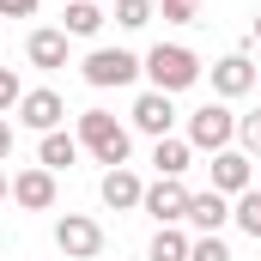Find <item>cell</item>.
<instances>
[{"mask_svg": "<svg viewBox=\"0 0 261 261\" xmlns=\"http://www.w3.org/2000/svg\"><path fill=\"white\" fill-rule=\"evenodd\" d=\"M152 18H158L152 0H116V24H122V31H146Z\"/></svg>", "mask_w": 261, "mask_h": 261, "instance_id": "obj_19", "label": "cell"}, {"mask_svg": "<svg viewBox=\"0 0 261 261\" xmlns=\"http://www.w3.org/2000/svg\"><path fill=\"white\" fill-rule=\"evenodd\" d=\"M24 55H31V67H43V73L67 67V31H31Z\"/></svg>", "mask_w": 261, "mask_h": 261, "instance_id": "obj_14", "label": "cell"}, {"mask_svg": "<svg viewBox=\"0 0 261 261\" xmlns=\"http://www.w3.org/2000/svg\"><path fill=\"white\" fill-rule=\"evenodd\" d=\"M6 152H12V122L0 116V158H6Z\"/></svg>", "mask_w": 261, "mask_h": 261, "instance_id": "obj_26", "label": "cell"}, {"mask_svg": "<svg viewBox=\"0 0 261 261\" xmlns=\"http://www.w3.org/2000/svg\"><path fill=\"white\" fill-rule=\"evenodd\" d=\"M237 140V116L225 110V103H200L195 116H189V146H200V152H225Z\"/></svg>", "mask_w": 261, "mask_h": 261, "instance_id": "obj_5", "label": "cell"}, {"mask_svg": "<svg viewBox=\"0 0 261 261\" xmlns=\"http://www.w3.org/2000/svg\"><path fill=\"white\" fill-rule=\"evenodd\" d=\"M6 195H12V182H6V176H0V200H6Z\"/></svg>", "mask_w": 261, "mask_h": 261, "instance_id": "obj_28", "label": "cell"}, {"mask_svg": "<svg viewBox=\"0 0 261 261\" xmlns=\"http://www.w3.org/2000/svg\"><path fill=\"white\" fill-rule=\"evenodd\" d=\"M152 164H158V176H182L195 164V146L176 140V134H164V140H152Z\"/></svg>", "mask_w": 261, "mask_h": 261, "instance_id": "obj_16", "label": "cell"}, {"mask_svg": "<svg viewBox=\"0 0 261 261\" xmlns=\"http://www.w3.org/2000/svg\"><path fill=\"white\" fill-rule=\"evenodd\" d=\"M61 116H67V103H61V91H49V85H37V91L18 97V122H24L31 134H55Z\"/></svg>", "mask_w": 261, "mask_h": 261, "instance_id": "obj_6", "label": "cell"}, {"mask_svg": "<svg viewBox=\"0 0 261 261\" xmlns=\"http://www.w3.org/2000/svg\"><path fill=\"white\" fill-rule=\"evenodd\" d=\"M18 97H24V91H18V73H12V67H0V110H12Z\"/></svg>", "mask_w": 261, "mask_h": 261, "instance_id": "obj_24", "label": "cell"}, {"mask_svg": "<svg viewBox=\"0 0 261 261\" xmlns=\"http://www.w3.org/2000/svg\"><path fill=\"white\" fill-rule=\"evenodd\" d=\"M249 37H255V43H261V12H255V24H249Z\"/></svg>", "mask_w": 261, "mask_h": 261, "instance_id": "obj_27", "label": "cell"}, {"mask_svg": "<svg viewBox=\"0 0 261 261\" xmlns=\"http://www.w3.org/2000/svg\"><path fill=\"white\" fill-rule=\"evenodd\" d=\"M213 91H219V97H243V91H255V61H249V55H225V61H213Z\"/></svg>", "mask_w": 261, "mask_h": 261, "instance_id": "obj_12", "label": "cell"}, {"mask_svg": "<svg viewBox=\"0 0 261 261\" xmlns=\"http://www.w3.org/2000/svg\"><path fill=\"white\" fill-rule=\"evenodd\" d=\"M79 73H85L91 91H122V85H134V73H140V55H128V49H91Z\"/></svg>", "mask_w": 261, "mask_h": 261, "instance_id": "obj_4", "label": "cell"}, {"mask_svg": "<svg viewBox=\"0 0 261 261\" xmlns=\"http://www.w3.org/2000/svg\"><path fill=\"white\" fill-rule=\"evenodd\" d=\"M189 261H231V249H225V237H195Z\"/></svg>", "mask_w": 261, "mask_h": 261, "instance_id": "obj_21", "label": "cell"}, {"mask_svg": "<svg viewBox=\"0 0 261 261\" xmlns=\"http://www.w3.org/2000/svg\"><path fill=\"white\" fill-rule=\"evenodd\" d=\"M231 219L249 231V237H261V189H249V195H237V206H231Z\"/></svg>", "mask_w": 261, "mask_h": 261, "instance_id": "obj_20", "label": "cell"}, {"mask_svg": "<svg viewBox=\"0 0 261 261\" xmlns=\"http://www.w3.org/2000/svg\"><path fill=\"white\" fill-rule=\"evenodd\" d=\"M12 200L31 206V213H49V206H55V170H43V164H37V170H18V176H12Z\"/></svg>", "mask_w": 261, "mask_h": 261, "instance_id": "obj_9", "label": "cell"}, {"mask_svg": "<svg viewBox=\"0 0 261 261\" xmlns=\"http://www.w3.org/2000/svg\"><path fill=\"white\" fill-rule=\"evenodd\" d=\"M79 146H85L97 164L116 170V164H128V146H134V140H128V128H122L110 110H85V116H79Z\"/></svg>", "mask_w": 261, "mask_h": 261, "instance_id": "obj_2", "label": "cell"}, {"mask_svg": "<svg viewBox=\"0 0 261 261\" xmlns=\"http://www.w3.org/2000/svg\"><path fill=\"white\" fill-rule=\"evenodd\" d=\"M140 73L152 79V91H170V97H176V91H189L200 79V55L182 49V43H158V49L140 61Z\"/></svg>", "mask_w": 261, "mask_h": 261, "instance_id": "obj_1", "label": "cell"}, {"mask_svg": "<svg viewBox=\"0 0 261 261\" xmlns=\"http://www.w3.org/2000/svg\"><path fill=\"white\" fill-rule=\"evenodd\" d=\"M146 200V182L134 176L128 164H116V170H103V206H116V213H128Z\"/></svg>", "mask_w": 261, "mask_h": 261, "instance_id": "obj_13", "label": "cell"}, {"mask_svg": "<svg viewBox=\"0 0 261 261\" xmlns=\"http://www.w3.org/2000/svg\"><path fill=\"white\" fill-rule=\"evenodd\" d=\"M189 243H195V237H182L176 225H158V237H152L146 261H189Z\"/></svg>", "mask_w": 261, "mask_h": 261, "instance_id": "obj_18", "label": "cell"}, {"mask_svg": "<svg viewBox=\"0 0 261 261\" xmlns=\"http://www.w3.org/2000/svg\"><path fill=\"white\" fill-rule=\"evenodd\" d=\"M79 152H85V146H79V134H43V146H37V164H43V170H67V164H79Z\"/></svg>", "mask_w": 261, "mask_h": 261, "instance_id": "obj_15", "label": "cell"}, {"mask_svg": "<svg viewBox=\"0 0 261 261\" xmlns=\"http://www.w3.org/2000/svg\"><path fill=\"white\" fill-rule=\"evenodd\" d=\"M55 249L67 261H97L103 255V225L91 213H67V219H55Z\"/></svg>", "mask_w": 261, "mask_h": 261, "instance_id": "obj_3", "label": "cell"}, {"mask_svg": "<svg viewBox=\"0 0 261 261\" xmlns=\"http://www.w3.org/2000/svg\"><path fill=\"white\" fill-rule=\"evenodd\" d=\"M237 140H243V152H261V110L237 122Z\"/></svg>", "mask_w": 261, "mask_h": 261, "instance_id": "obj_23", "label": "cell"}, {"mask_svg": "<svg viewBox=\"0 0 261 261\" xmlns=\"http://www.w3.org/2000/svg\"><path fill=\"white\" fill-rule=\"evenodd\" d=\"M140 206H146L158 225H182V219H189V189H182V176H158Z\"/></svg>", "mask_w": 261, "mask_h": 261, "instance_id": "obj_7", "label": "cell"}, {"mask_svg": "<svg viewBox=\"0 0 261 261\" xmlns=\"http://www.w3.org/2000/svg\"><path fill=\"white\" fill-rule=\"evenodd\" d=\"M189 225L200 237H219V225H231V195L206 189V195H189Z\"/></svg>", "mask_w": 261, "mask_h": 261, "instance_id": "obj_11", "label": "cell"}, {"mask_svg": "<svg viewBox=\"0 0 261 261\" xmlns=\"http://www.w3.org/2000/svg\"><path fill=\"white\" fill-rule=\"evenodd\" d=\"M158 12H164L170 24H195V18H200V0H158Z\"/></svg>", "mask_w": 261, "mask_h": 261, "instance_id": "obj_22", "label": "cell"}, {"mask_svg": "<svg viewBox=\"0 0 261 261\" xmlns=\"http://www.w3.org/2000/svg\"><path fill=\"white\" fill-rule=\"evenodd\" d=\"M61 6H67V0H61Z\"/></svg>", "mask_w": 261, "mask_h": 261, "instance_id": "obj_29", "label": "cell"}, {"mask_svg": "<svg viewBox=\"0 0 261 261\" xmlns=\"http://www.w3.org/2000/svg\"><path fill=\"white\" fill-rule=\"evenodd\" d=\"M249 176H255L249 170V152H231V146L213 152V189L219 195H249Z\"/></svg>", "mask_w": 261, "mask_h": 261, "instance_id": "obj_10", "label": "cell"}, {"mask_svg": "<svg viewBox=\"0 0 261 261\" xmlns=\"http://www.w3.org/2000/svg\"><path fill=\"white\" fill-rule=\"evenodd\" d=\"M128 116H134V128H140V134L164 140V134H170V122H176V110H170V91H140Z\"/></svg>", "mask_w": 261, "mask_h": 261, "instance_id": "obj_8", "label": "cell"}, {"mask_svg": "<svg viewBox=\"0 0 261 261\" xmlns=\"http://www.w3.org/2000/svg\"><path fill=\"white\" fill-rule=\"evenodd\" d=\"M37 0H0V18H31Z\"/></svg>", "mask_w": 261, "mask_h": 261, "instance_id": "obj_25", "label": "cell"}, {"mask_svg": "<svg viewBox=\"0 0 261 261\" xmlns=\"http://www.w3.org/2000/svg\"><path fill=\"white\" fill-rule=\"evenodd\" d=\"M67 37H97L103 31V6H91V0H67Z\"/></svg>", "mask_w": 261, "mask_h": 261, "instance_id": "obj_17", "label": "cell"}]
</instances>
